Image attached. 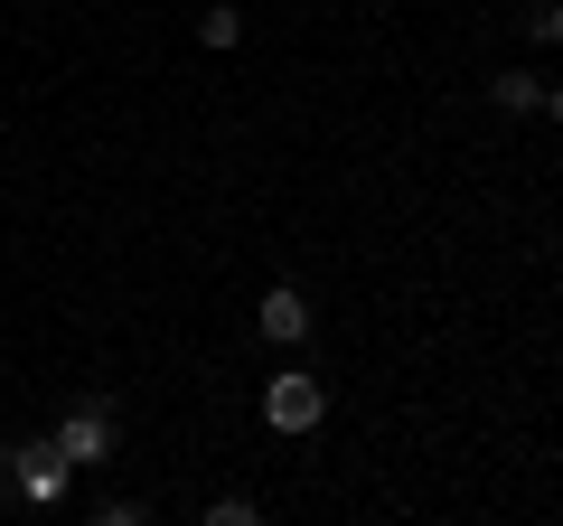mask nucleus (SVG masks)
Here are the masks:
<instances>
[{"mask_svg": "<svg viewBox=\"0 0 563 526\" xmlns=\"http://www.w3.org/2000/svg\"><path fill=\"white\" fill-rule=\"evenodd\" d=\"M320 414H329V385L310 376V366H282V376L263 385V424L273 432H320Z\"/></svg>", "mask_w": 563, "mask_h": 526, "instance_id": "obj_1", "label": "nucleus"}, {"mask_svg": "<svg viewBox=\"0 0 563 526\" xmlns=\"http://www.w3.org/2000/svg\"><path fill=\"white\" fill-rule=\"evenodd\" d=\"M47 442H57V461H66V470H103V461H113V405H103V395H85V405L66 414Z\"/></svg>", "mask_w": 563, "mask_h": 526, "instance_id": "obj_2", "label": "nucleus"}, {"mask_svg": "<svg viewBox=\"0 0 563 526\" xmlns=\"http://www.w3.org/2000/svg\"><path fill=\"white\" fill-rule=\"evenodd\" d=\"M10 480H20L29 498L47 507V498H66V480H76V470L57 461V442H29V451H10Z\"/></svg>", "mask_w": 563, "mask_h": 526, "instance_id": "obj_4", "label": "nucleus"}, {"mask_svg": "<svg viewBox=\"0 0 563 526\" xmlns=\"http://www.w3.org/2000/svg\"><path fill=\"white\" fill-rule=\"evenodd\" d=\"M488 103H498V113H544V76L536 66H498V76H488Z\"/></svg>", "mask_w": 563, "mask_h": 526, "instance_id": "obj_5", "label": "nucleus"}, {"mask_svg": "<svg viewBox=\"0 0 563 526\" xmlns=\"http://www.w3.org/2000/svg\"><path fill=\"white\" fill-rule=\"evenodd\" d=\"M310 320H320V310H310V292H301V283H273V292L254 302V329H263L273 348H301V339H310Z\"/></svg>", "mask_w": 563, "mask_h": 526, "instance_id": "obj_3", "label": "nucleus"}, {"mask_svg": "<svg viewBox=\"0 0 563 526\" xmlns=\"http://www.w3.org/2000/svg\"><path fill=\"white\" fill-rule=\"evenodd\" d=\"M141 517H151L141 498H103V507H95V526H141Z\"/></svg>", "mask_w": 563, "mask_h": 526, "instance_id": "obj_8", "label": "nucleus"}, {"mask_svg": "<svg viewBox=\"0 0 563 526\" xmlns=\"http://www.w3.org/2000/svg\"><path fill=\"white\" fill-rule=\"evenodd\" d=\"M526 39H536V47L563 39V0H536V10H526Z\"/></svg>", "mask_w": 563, "mask_h": 526, "instance_id": "obj_7", "label": "nucleus"}, {"mask_svg": "<svg viewBox=\"0 0 563 526\" xmlns=\"http://www.w3.org/2000/svg\"><path fill=\"white\" fill-rule=\"evenodd\" d=\"M198 39L217 47V57H225V47H244V10H198Z\"/></svg>", "mask_w": 563, "mask_h": 526, "instance_id": "obj_6", "label": "nucleus"}, {"mask_svg": "<svg viewBox=\"0 0 563 526\" xmlns=\"http://www.w3.org/2000/svg\"><path fill=\"white\" fill-rule=\"evenodd\" d=\"M544 122H563V85H544Z\"/></svg>", "mask_w": 563, "mask_h": 526, "instance_id": "obj_9", "label": "nucleus"}]
</instances>
